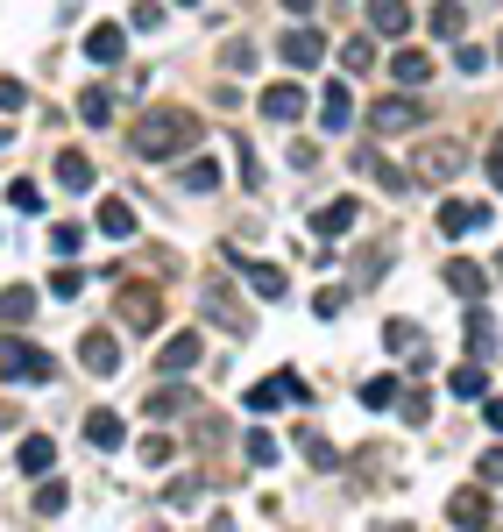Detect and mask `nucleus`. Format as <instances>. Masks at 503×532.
I'll use <instances>...</instances> for the list:
<instances>
[{
	"mask_svg": "<svg viewBox=\"0 0 503 532\" xmlns=\"http://www.w3.org/2000/svg\"><path fill=\"white\" fill-rule=\"evenodd\" d=\"M199 142V114L192 107H149L135 121V164H171Z\"/></svg>",
	"mask_w": 503,
	"mask_h": 532,
	"instance_id": "1",
	"label": "nucleus"
},
{
	"mask_svg": "<svg viewBox=\"0 0 503 532\" xmlns=\"http://www.w3.org/2000/svg\"><path fill=\"white\" fill-rule=\"evenodd\" d=\"M0 376H8V384H50V355L29 341V334H8V341H0Z\"/></svg>",
	"mask_w": 503,
	"mask_h": 532,
	"instance_id": "2",
	"label": "nucleus"
},
{
	"mask_svg": "<svg viewBox=\"0 0 503 532\" xmlns=\"http://www.w3.org/2000/svg\"><path fill=\"white\" fill-rule=\"evenodd\" d=\"M199 313H206L213 327H227V334H248V327H256V313H248L241 298H234V284H227V277H206V284H199Z\"/></svg>",
	"mask_w": 503,
	"mask_h": 532,
	"instance_id": "3",
	"label": "nucleus"
},
{
	"mask_svg": "<svg viewBox=\"0 0 503 532\" xmlns=\"http://www.w3.org/2000/svg\"><path fill=\"white\" fill-rule=\"evenodd\" d=\"M418 121H426V100H411V93L369 107V128H376V135H404V128H418Z\"/></svg>",
	"mask_w": 503,
	"mask_h": 532,
	"instance_id": "4",
	"label": "nucleus"
},
{
	"mask_svg": "<svg viewBox=\"0 0 503 532\" xmlns=\"http://www.w3.org/2000/svg\"><path fill=\"white\" fill-rule=\"evenodd\" d=\"M277 57H284V64H291V71H312V64H319V57H326V36H319V29H305V22H298V29H291V36H277Z\"/></svg>",
	"mask_w": 503,
	"mask_h": 532,
	"instance_id": "5",
	"label": "nucleus"
},
{
	"mask_svg": "<svg viewBox=\"0 0 503 532\" xmlns=\"http://www.w3.org/2000/svg\"><path fill=\"white\" fill-rule=\"evenodd\" d=\"M121 320H128V327H142V334L163 320V298H156V284H121Z\"/></svg>",
	"mask_w": 503,
	"mask_h": 532,
	"instance_id": "6",
	"label": "nucleus"
},
{
	"mask_svg": "<svg viewBox=\"0 0 503 532\" xmlns=\"http://www.w3.org/2000/svg\"><path fill=\"white\" fill-rule=\"evenodd\" d=\"M461 164H468L461 142H433L426 157H418V178H426V185H447V178H461Z\"/></svg>",
	"mask_w": 503,
	"mask_h": 532,
	"instance_id": "7",
	"label": "nucleus"
},
{
	"mask_svg": "<svg viewBox=\"0 0 503 532\" xmlns=\"http://www.w3.org/2000/svg\"><path fill=\"white\" fill-rule=\"evenodd\" d=\"M447 518H454L461 532H489V525H496V511H489L482 490H454V497H447Z\"/></svg>",
	"mask_w": 503,
	"mask_h": 532,
	"instance_id": "8",
	"label": "nucleus"
},
{
	"mask_svg": "<svg viewBox=\"0 0 503 532\" xmlns=\"http://www.w3.org/2000/svg\"><path fill=\"white\" fill-rule=\"evenodd\" d=\"M475 227H489V206H475V199H447V206H440V235L468 242Z\"/></svg>",
	"mask_w": 503,
	"mask_h": 532,
	"instance_id": "9",
	"label": "nucleus"
},
{
	"mask_svg": "<svg viewBox=\"0 0 503 532\" xmlns=\"http://www.w3.org/2000/svg\"><path fill=\"white\" fill-rule=\"evenodd\" d=\"M78 362H86L93 376H114V369H121V341H114L107 327H93L86 341H78Z\"/></svg>",
	"mask_w": 503,
	"mask_h": 532,
	"instance_id": "10",
	"label": "nucleus"
},
{
	"mask_svg": "<svg viewBox=\"0 0 503 532\" xmlns=\"http://www.w3.org/2000/svg\"><path fill=\"white\" fill-rule=\"evenodd\" d=\"M156 369H163V376H185V369H199V334H192V327H185V334H171V341L156 348Z\"/></svg>",
	"mask_w": 503,
	"mask_h": 532,
	"instance_id": "11",
	"label": "nucleus"
},
{
	"mask_svg": "<svg viewBox=\"0 0 503 532\" xmlns=\"http://www.w3.org/2000/svg\"><path fill=\"white\" fill-rule=\"evenodd\" d=\"M355 213H362V199H348V192H341V199H326V206L312 213V235H326V242H333V235H348Z\"/></svg>",
	"mask_w": 503,
	"mask_h": 532,
	"instance_id": "12",
	"label": "nucleus"
},
{
	"mask_svg": "<svg viewBox=\"0 0 503 532\" xmlns=\"http://www.w3.org/2000/svg\"><path fill=\"white\" fill-rule=\"evenodd\" d=\"M319 121H326V135H341V128L355 121V93H348L341 79H333V86L319 93Z\"/></svg>",
	"mask_w": 503,
	"mask_h": 532,
	"instance_id": "13",
	"label": "nucleus"
},
{
	"mask_svg": "<svg viewBox=\"0 0 503 532\" xmlns=\"http://www.w3.org/2000/svg\"><path fill=\"white\" fill-rule=\"evenodd\" d=\"M121 50H128L121 22H93V29H86V57H93V64H121Z\"/></svg>",
	"mask_w": 503,
	"mask_h": 532,
	"instance_id": "14",
	"label": "nucleus"
},
{
	"mask_svg": "<svg viewBox=\"0 0 503 532\" xmlns=\"http://www.w3.org/2000/svg\"><path fill=\"white\" fill-rule=\"evenodd\" d=\"M263 114H270V121H298V114H305V86H298V79H277V86L263 93Z\"/></svg>",
	"mask_w": 503,
	"mask_h": 532,
	"instance_id": "15",
	"label": "nucleus"
},
{
	"mask_svg": "<svg viewBox=\"0 0 503 532\" xmlns=\"http://www.w3.org/2000/svg\"><path fill=\"white\" fill-rule=\"evenodd\" d=\"M362 15H369L376 36H404V29H411V8H404V0H362Z\"/></svg>",
	"mask_w": 503,
	"mask_h": 532,
	"instance_id": "16",
	"label": "nucleus"
},
{
	"mask_svg": "<svg viewBox=\"0 0 503 532\" xmlns=\"http://www.w3.org/2000/svg\"><path fill=\"white\" fill-rule=\"evenodd\" d=\"M57 185L64 192H93V157H86V149H64V157H57Z\"/></svg>",
	"mask_w": 503,
	"mask_h": 532,
	"instance_id": "17",
	"label": "nucleus"
},
{
	"mask_svg": "<svg viewBox=\"0 0 503 532\" xmlns=\"http://www.w3.org/2000/svg\"><path fill=\"white\" fill-rule=\"evenodd\" d=\"M482 284H489V270H482V263H468V256H454V263H447V291H454V298H482Z\"/></svg>",
	"mask_w": 503,
	"mask_h": 532,
	"instance_id": "18",
	"label": "nucleus"
},
{
	"mask_svg": "<svg viewBox=\"0 0 503 532\" xmlns=\"http://www.w3.org/2000/svg\"><path fill=\"white\" fill-rule=\"evenodd\" d=\"M461 327H468V355H475V362H489V355H496V320H489V306H475Z\"/></svg>",
	"mask_w": 503,
	"mask_h": 532,
	"instance_id": "19",
	"label": "nucleus"
},
{
	"mask_svg": "<svg viewBox=\"0 0 503 532\" xmlns=\"http://www.w3.org/2000/svg\"><path fill=\"white\" fill-rule=\"evenodd\" d=\"M50 462H57V447H50L43 433H29V440L15 447V469H22V476H50Z\"/></svg>",
	"mask_w": 503,
	"mask_h": 532,
	"instance_id": "20",
	"label": "nucleus"
},
{
	"mask_svg": "<svg viewBox=\"0 0 503 532\" xmlns=\"http://www.w3.org/2000/svg\"><path fill=\"white\" fill-rule=\"evenodd\" d=\"M241 277H248V291H256V298H284V291H291V277H284L277 263H241Z\"/></svg>",
	"mask_w": 503,
	"mask_h": 532,
	"instance_id": "21",
	"label": "nucleus"
},
{
	"mask_svg": "<svg viewBox=\"0 0 503 532\" xmlns=\"http://www.w3.org/2000/svg\"><path fill=\"white\" fill-rule=\"evenodd\" d=\"M390 71H397V86H433V57L426 50H397Z\"/></svg>",
	"mask_w": 503,
	"mask_h": 532,
	"instance_id": "22",
	"label": "nucleus"
},
{
	"mask_svg": "<svg viewBox=\"0 0 503 532\" xmlns=\"http://www.w3.org/2000/svg\"><path fill=\"white\" fill-rule=\"evenodd\" d=\"M0 320L22 334V320H36V291L29 284H8V291H0Z\"/></svg>",
	"mask_w": 503,
	"mask_h": 532,
	"instance_id": "23",
	"label": "nucleus"
},
{
	"mask_svg": "<svg viewBox=\"0 0 503 532\" xmlns=\"http://www.w3.org/2000/svg\"><path fill=\"white\" fill-rule=\"evenodd\" d=\"M100 235H114V242L135 235V206L128 199H100Z\"/></svg>",
	"mask_w": 503,
	"mask_h": 532,
	"instance_id": "24",
	"label": "nucleus"
},
{
	"mask_svg": "<svg viewBox=\"0 0 503 532\" xmlns=\"http://www.w3.org/2000/svg\"><path fill=\"white\" fill-rule=\"evenodd\" d=\"M355 398H362V412H390V405H397V376H390V369H376Z\"/></svg>",
	"mask_w": 503,
	"mask_h": 532,
	"instance_id": "25",
	"label": "nucleus"
},
{
	"mask_svg": "<svg viewBox=\"0 0 503 532\" xmlns=\"http://www.w3.org/2000/svg\"><path fill=\"white\" fill-rule=\"evenodd\" d=\"M78 114H86V128H107V121H114V93H107V86L78 93Z\"/></svg>",
	"mask_w": 503,
	"mask_h": 532,
	"instance_id": "26",
	"label": "nucleus"
},
{
	"mask_svg": "<svg viewBox=\"0 0 503 532\" xmlns=\"http://www.w3.org/2000/svg\"><path fill=\"white\" fill-rule=\"evenodd\" d=\"M298 454H305L312 469H341V447H333V440H319V433H298Z\"/></svg>",
	"mask_w": 503,
	"mask_h": 532,
	"instance_id": "27",
	"label": "nucleus"
},
{
	"mask_svg": "<svg viewBox=\"0 0 503 532\" xmlns=\"http://www.w3.org/2000/svg\"><path fill=\"white\" fill-rule=\"evenodd\" d=\"M86 440L93 447H121V412H86Z\"/></svg>",
	"mask_w": 503,
	"mask_h": 532,
	"instance_id": "28",
	"label": "nucleus"
},
{
	"mask_svg": "<svg viewBox=\"0 0 503 532\" xmlns=\"http://www.w3.org/2000/svg\"><path fill=\"white\" fill-rule=\"evenodd\" d=\"M447 384H454V398H482V391H489V369H482V362H461Z\"/></svg>",
	"mask_w": 503,
	"mask_h": 532,
	"instance_id": "29",
	"label": "nucleus"
},
{
	"mask_svg": "<svg viewBox=\"0 0 503 532\" xmlns=\"http://www.w3.org/2000/svg\"><path fill=\"white\" fill-rule=\"evenodd\" d=\"M241 405L256 412V419H270V412L284 405V391H277V376H270V384H248V391H241Z\"/></svg>",
	"mask_w": 503,
	"mask_h": 532,
	"instance_id": "30",
	"label": "nucleus"
},
{
	"mask_svg": "<svg viewBox=\"0 0 503 532\" xmlns=\"http://www.w3.org/2000/svg\"><path fill=\"white\" fill-rule=\"evenodd\" d=\"M355 164H362V178H376L383 192H404V185H411V178H404L397 164H383V157H355Z\"/></svg>",
	"mask_w": 503,
	"mask_h": 532,
	"instance_id": "31",
	"label": "nucleus"
},
{
	"mask_svg": "<svg viewBox=\"0 0 503 532\" xmlns=\"http://www.w3.org/2000/svg\"><path fill=\"white\" fill-rule=\"evenodd\" d=\"M185 405H192V391H178V384H163V391H156V398H149L142 412H149V419H171V412H185Z\"/></svg>",
	"mask_w": 503,
	"mask_h": 532,
	"instance_id": "32",
	"label": "nucleus"
},
{
	"mask_svg": "<svg viewBox=\"0 0 503 532\" xmlns=\"http://www.w3.org/2000/svg\"><path fill=\"white\" fill-rule=\"evenodd\" d=\"M468 29V8H461V0H440V8H433V36H461Z\"/></svg>",
	"mask_w": 503,
	"mask_h": 532,
	"instance_id": "33",
	"label": "nucleus"
},
{
	"mask_svg": "<svg viewBox=\"0 0 503 532\" xmlns=\"http://www.w3.org/2000/svg\"><path fill=\"white\" fill-rule=\"evenodd\" d=\"M383 348H397V355H418L426 341H418V327H411V320H390V327H383Z\"/></svg>",
	"mask_w": 503,
	"mask_h": 532,
	"instance_id": "34",
	"label": "nucleus"
},
{
	"mask_svg": "<svg viewBox=\"0 0 503 532\" xmlns=\"http://www.w3.org/2000/svg\"><path fill=\"white\" fill-rule=\"evenodd\" d=\"M64 504H71V490H64L57 476H43V483H36V511H43V518H57Z\"/></svg>",
	"mask_w": 503,
	"mask_h": 532,
	"instance_id": "35",
	"label": "nucleus"
},
{
	"mask_svg": "<svg viewBox=\"0 0 503 532\" xmlns=\"http://www.w3.org/2000/svg\"><path fill=\"white\" fill-rule=\"evenodd\" d=\"M213 185H220V164H213V157L185 164V192H213Z\"/></svg>",
	"mask_w": 503,
	"mask_h": 532,
	"instance_id": "36",
	"label": "nucleus"
},
{
	"mask_svg": "<svg viewBox=\"0 0 503 532\" xmlns=\"http://www.w3.org/2000/svg\"><path fill=\"white\" fill-rule=\"evenodd\" d=\"M8 206H22V213H43V185H36V178H15V185H8Z\"/></svg>",
	"mask_w": 503,
	"mask_h": 532,
	"instance_id": "37",
	"label": "nucleus"
},
{
	"mask_svg": "<svg viewBox=\"0 0 503 532\" xmlns=\"http://www.w3.org/2000/svg\"><path fill=\"white\" fill-rule=\"evenodd\" d=\"M248 462H256V469H270V462H277V433H263V426L248 433Z\"/></svg>",
	"mask_w": 503,
	"mask_h": 532,
	"instance_id": "38",
	"label": "nucleus"
},
{
	"mask_svg": "<svg viewBox=\"0 0 503 532\" xmlns=\"http://www.w3.org/2000/svg\"><path fill=\"white\" fill-rule=\"evenodd\" d=\"M78 242H86V227H78V220H57V227H50V249H57V256H71Z\"/></svg>",
	"mask_w": 503,
	"mask_h": 532,
	"instance_id": "39",
	"label": "nucleus"
},
{
	"mask_svg": "<svg viewBox=\"0 0 503 532\" xmlns=\"http://www.w3.org/2000/svg\"><path fill=\"white\" fill-rule=\"evenodd\" d=\"M277 391H284L291 405H312V384H305V376H298V369H277Z\"/></svg>",
	"mask_w": 503,
	"mask_h": 532,
	"instance_id": "40",
	"label": "nucleus"
},
{
	"mask_svg": "<svg viewBox=\"0 0 503 532\" xmlns=\"http://www.w3.org/2000/svg\"><path fill=\"white\" fill-rule=\"evenodd\" d=\"M341 306H348V291H341V284H326V291L312 298V313H319V320H341Z\"/></svg>",
	"mask_w": 503,
	"mask_h": 532,
	"instance_id": "41",
	"label": "nucleus"
},
{
	"mask_svg": "<svg viewBox=\"0 0 503 532\" xmlns=\"http://www.w3.org/2000/svg\"><path fill=\"white\" fill-rule=\"evenodd\" d=\"M199 497H206V483H199V476H178V483H171V504H178V511H192Z\"/></svg>",
	"mask_w": 503,
	"mask_h": 532,
	"instance_id": "42",
	"label": "nucleus"
},
{
	"mask_svg": "<svg viewBox=\"0 0 503 532\" xmlns=\"http://www.w3.org/2000/svg\"><path fill=\"white\" fill-rule=\"evenodd\" d=\"M397 405H404V419H411V426H426V419H433V405H426V391H397Z\"/></svg>",
	"mask_w": 503,
	"mask_h": 532,
	"instance_id": "43",
	"label": "nucleus"
},
{
	"mask_svg": "<svg viewBox=\"0 0 503 532\" xmlns=\"http://www.w3.org/2000/svg\"><path fill=\"white\" fill-rule=\"evenodd\" d=\"M29 107V86L22 79H0V114H22Z\"/></svg>",
	"mask_w": 503,
	"mask_h": 532,
	"instance_id": "44",
	"label": "nucleus"
},
{
	"mask_svg": "<svg viewBox=\"0 0 503 532\" xmlns=\"http://www.w3.org/2000/svg\"><path fill=\"white\" fill-rule=\"evenodd\" d=\"M128 22H135V29H156V22H163V0H135Z\"/></svg>",
	"mask_w": 503,
	"mask_h": 532,
	"instance_id": "45",
	"label": "nucleus"
},
{
	"mask_svg": "<svg viewBox=\"0 0 503 532\" xmlns=\"http://www.w3.org/2000/svg\"><path fill=\"white\" fill-rule=\"evenodd\" d=\"M220 64H227V71H248V64H256V43H227Z\"/></svg>",
	"mask_w": 503,
	"mask_h": 532,
	"instance_id": "46",
	"label": "nucleus"
},
{
	"mask_svg": "<svg viewBox=\"0 0 503 532\" xmlns=\"http://www.w3.org/2000/svg\"><path fill=\"white\" fill-rule=\"evenodd\" d=\"M50 291H57V298H78V291H86V270H57Z\"/></svg>",
	"mask_w": 503,
	"mask_h": 532,
	"instance_id": "47",
	"label": "nucleus"
},
{
	"mask_svg": "<svg viewBox=\"0 0 503 532\" xmlns=\"http://www.w3.org/2000/svg\"><path fill=\"white\" fill-rule=\"evenodd\" d=\"M461 71H468V79H482V71H489V50H475V43H461V57H454Z\"/></svg>",
	"mask_w": 503,
	"mask_h": 532,
	"instance_id": "48",
	"label": "nucleus"
},
{
	"mask_svg": "<svg viewBox=\"0 0 503 532\" xmlns=\"http://www.w3.org/2000/svg\"><path fill=\"white\" fill-rule=\"evenodd\" d=\"M171 454H178L171 440H142V462H149V469H163V462H171Z\"/></svg>",
	"mask_w": 503,
	"mask_h": 532,
	"instance_id": "49",
	"label": "nucleus"
},
{
	"mask_svg": "<svg viewBox=\"0 0 503 532\" xmlns=\"http://www.w3.org/2000/svg\"><path fill=\"white\" fill-rule=\"evenodd\" d=\"M341 64H348V71H369V64H376V50H369V43H348V50H341Z\"/></svg>",
	"mask_w": 503,
	"mask_h": 532,
	"instance_id": "50",
	"label": "nucleus"
},
{
	"mask_svg": "<svg viewBox=\"0 0 503 532\" xmlns=\"http://www.w3.org/2000/svg\"><path fill=\"white\" fill-rule=\"evenodd\" d=\"M482 483H503V447H489V454H482Z\"/></svg>",
	"mask_w": 503,
	"mask_h": 532,
	"instance_id": "51",
	"label": "nucleus"
},
{
	"mask_svg": "<svg viewBox=\"0 0 503 532\" xmlns=\"http://www.w3.org/2000/svg\"><path fill=\"white\" fill-rule=\"evenodd\" d=\"M489 185H503V135L489 142Z\"/></svg>",
	"mask_w": 503,
	"mask_h": 532,
	"instance_id": "52",
	"label": "nucleus"
},
{
	"mask_svg": "<svg viewBox=\"0 0 503 532\" xmlns=\"http://www.w3.org/2000/svg\"><path fill=\"white\" fill-rule=\"evenodd\" d=\"M482 419H489V426L503 433V398H482Z\"/></svg>",
	"mask_w": 503,
	"mask_h": 532,
	"instance_id": "53",
	"label": "nucleus"
},
{
	"mask_svg": "<svg viewBox=\"0 0 503 532\" xmlns=\"http://www.w3.org/2000/svg\"><path fill=\"white\" fill-rule=\"evenodd\" d=\"M284 8H291V15H312V8H319V0H284Z\"/></svg>",
	"mask_w": 503,
	"mask_h": 532,
	"instance_id": "54",
	"label": "nucleus"
},
{
	"mask_svg": "<svg viewBox=\"0 0 503 532\" xmlns=\"http://www.w3.org/2000/svg\"><path fill=\"white\" fill-rule=\"evenodd\" d=\"M0 149H8V128H0Z\"/></svg>",
	"mask_w": 503,
	"mask_h": 532,
	"instance_id": "55",
	"label": "nucleus"
},
{
	"mask_svg": "<svg viewBox=\"0 0 503 532\" xmlns=\"http://www.w3.org/2000/svg\"><path fill=\"white\" fill-rule=\"evenodd\" d=\"M178 8H199V0H178Z\"/></svg>",
	"mask_w": 503,
	"mask_h": 532,
	"instance_id": "56",
	"label": "nucleus"
}]
</instances>
